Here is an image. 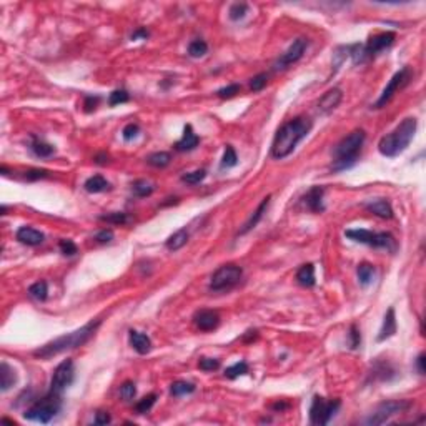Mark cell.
Listing matches in <instances>:
<instances>
[{
	"label": "cell",
	"mask_w": 426,
	"mask_h": 426,
	"mask_svg": "<svg viewBox=\"0 0 426 426\" xmlns=\"http://www.w3.org/2000/svg\"><path fill=\"white\" fill-rule=\"evenodd\" d=\"M311 130V120L296 117L290 122L283 123L280 130L276 132L272 145V157L276 160L287 158L290 153H293L296 145L307 137Z\"/></svg>",
	"instance_id": "6da1fadb"
},
{
	"label": "cell",
	"mask_w": 426,
	"mask_h": 426,
	"mask_svg": "<svg viewBox=\"0 0 426 426\" xmlns=\"http://www.w3.org/2000/svg\"><path fill=\"white\" fill-rule=\"evenodd\" d=\"M100 319H94V322H88L87 325H83L82 328L75 330L72 333H67V335H62L59 338L52 340V342L45 343L44 346H40L37 351H33L35 357L39 358H52L55 354L63 353L67 350H75L82 345H85L88 340L95 335L97 328L100 326Z\"/></svg>",
	"instance_id": "7a4b0ae2"
},
{
	"label": "cell",
	"mask_w": 426,
	"mask_h": 426,
	"mask_svg": "<svg viewBox=\"0 0 426 426\" xmlns=\"http://www.w3.org/2000/svg\"><path fill=\"white\" fill-rule=\"evenodd\" d=\"M416 127H418V122L415 117L404 118L392 133L381 137L380 144H378L380 153L383 157H388V158L398 157L400 153L406 150L408 145L411 144V140L415 138Z\"/></svg>",
	"instance_id": "3957f363"
},
{
	"label": "cell",
	"mask_w": 426,
	"mask_h": 426,
	"mask_svg": "<svg viewBox=\"0 0 426 426\" xmlns=\"http://www.w3.org/2000/svg\"><path fill=\"white\" fill-rule=\"evenodd\" d=\"M365 138H366L365 130L358 129V130H353L350 135H346L340 141L335 148V152H333V157H335L331 165L333 172H343V170L351 168L357 163L361 147L365 144Z\"/></svg>",
	"instance_id": "277c9868"
},
{
	"label": "cell",
	"mask_w": 426,
	"mask_h": 426,
	"mask_svg": "<svg viewBox=\"0 0 426 426\" xmlns=\"http://www.w3.org/2000/svg\"><path fill=\"white\" fill-rule=\"evenodd\" d=\"M345 235L348 238H351L353 241H358V243H363L373 248H383V250H388V252H396V240L388 232L375 233L365 228H358V230H346Z\"/></svg>",
	"instance_id": "5b68a950"
},
{
	"label": "cell",
	"mask_w": 426,
	"mask_h": 426,
	"mask_svg": "<svg viewBox=\"0 0 426 426\" xmlns=\"http://www.w3.org/2000/svg\"><path fill=\"white\" fill-rule=\"evenodd\" d=\"M60 406H62L60 395L50 393V395H47L45 398L39 400L33 406L28 408L24 413V418L25 420H30V421L48 423L60 411Z\"/></svg>",
	"instance_id": "8992f818"
},
{
	"label": "cell",
	"mask_w": 426,
	"mask_h": 426,
	"mask_svg": "<svg viewBox=\"0 0 426 426\" xmlns=\"http://www.w3.org/2000/svg\"><path fill=\"white\" fill-rule=\"evenodd\" d=\"M241 276H243V270L238 265H222L215 273L211 275L210 278V292H226V290H232L233 287H237Z\"/></svg>",
	"instance_id": "52a82bcc"
},
{
	"label": "cell",
	"mask_w": 426,
	"mask_h": 426,
	"mask_svg": "<svg viewBox=\"0 0 426 426\" xmlns=\"http://www.w3.org/2000/svg\"><path fill=\"white\" fill-rule=\"evenodd\" d=\"M340 406H342V401L340 400L326 401L325 398L316 395L313 396V401H311V406H310V421L318 426L328 424L331 418L340 410Z\"/></svg>",
	"instance_id": "ba28073f"
},
{
	"label": "cell",
	"mask_w": 426,
	"mask_h": 426,
	"mask_svg": "<svg viewBox=\"0 0 426 426\" xmlns=\"http://www.w3.org/2000/svg\"><path fill=\"white\" fill-rule=\"evenodd\" d=\"M411 403L404 400H392V401H383L380 403L376 410L370 415V418L366 420L368 424H383L386 423L392 416H396L403 413V411L410 410Z\"/></svg>",
	"instance_id": "9c48e42d"
},
{
	"label": "cell",
	"mask_w": 426,
	"mask_h": 426,
	"mask_svg": "<svg viewBox=\"0 0 426 426\" xmlns=\"http://www.w3.org/2000/svg\"><path fill=\"white\" fill-rule=\"evenodd\" d=\"M74 378H75L74 361L70 360V358L63 360L62 363L55 368V371H54L52 381H50V393L62 395L74 383Z\"/></svg>",
	"instance_id": "30bf717a"
},
{
	"label": "cell",
	"mask_w": 426,
	"mask_h": 426,
	"mask_svg": "<svg viewBox=\"0 0 426 426\" xmlns=\"http://www.w3.org/2000/svg\"><path fill=\"white\" fill-rule=\"evenodd\" d=\"M410 80H411V70L408 67H404V68L400 70V72H396L392 77V80L388 82V85L385 87V90H383V94L380 95V98L376 100L375 109H383V106L392 100L396 92H398L400 88H403L404 85H408Z\"/></svg>",
	"instance_id": "8fae6325"
},
{
	"label": "cell",
	"mask_w": 426,
	"mask_h": 426,
	"mask_svg": "<svg viewBox=\"0 0 426 426\" xmlns=\"http://www.w3.org/2000/svg\"><path fill=\"white\" fill-rule=\"evenodd\" d=\"M307 47H308V40L307 39H296L292 45L288 47V50L283 54L278 60L275 62V65L273 68L275 70H285L288 68L292 63L298 62L303 57L305 50H307Z\"/></svg>",
	"instance_id": "7c38bea8"
},
{
	"label": "cell",
	"mask_w": 426,
	"mask_h": 426,
	"mask_svg": "<svg viewBox=\"0 0 426 426\" xmlns=\"http://www.w3.org/2000/svg\"><path fill=\"white\" fill-rule=\"evenodd\" d=\"M395 39H396V35L393 32H381V33H376L373 37H370V40L365 44V52L368 55V59L376 54H380L381 50H385V48L392 47Z\"/></svg>",
	"instance_id": "4fadbf2b"
},
{
	"label": "cell",
	"mask_w": 426,
	"mask_h": 426,
	"mask_svg": "<svg viewBox=\"0 0 426 426\" xmlns=\"http://www.w3.org/2000/svg\"><path fill=\"white\" fill-rule=\"evenodd\" d=\"M193 323L198 330L202 331H211L220 325V315L213 310H200L193 316Z\"/></svg>",
	"instance_id": "5bb4252c"
},
{
	"label": "cell",
	"mask_w": 426,
	"mask_h": 426,
	"mask_svg": "<svg viewBox=\"0 0 426 426\" xmlns=\"http://www.w3.org/2000/svg\"><path fill=\"white\" fill-rule=\"evenodd\" d=\"M342 100H343V92L340 88H331V90L326 92L322 98H319L318 110L322 113H330V112H333L336 109Z\"/></svg>",
	"instance_id": "9a60e30c"
},
{
	"label": "cell",
	"mask_w": 426,
	"mask_h": 426,
	"mask_svg": "<svg viewBox=\"0 0 426 426\" xmlns=\"http://www.w3.org/2000/svg\"><path fill=\"white\" fill-rule=\"evenodd\" d=\"M17 240L20 243L24 245H28V246H37L40 243H44L45 240V235L39 230L32 228V226H20L17 230Z\"/></svg>",
	"instance_id": "2e32d148"
},
{
	"label": "cell",
	"mask_w": 426,
	"mask_h": 426,
	"mask_svg": "<svg viewBox=\"0 0 426 426\" xmlns=\"http://www.w3.org/2000/svg\"><path fill=\"white\" fill-rule=\"evenodd\" d=\"M200 144V138H198V135L193 132L191 129V125H185V129H183V137L175 144V150L176 152H191L195 150Z\"/></svg>",
	"instance_id": "e0dca14e"
},
{
	"label": "cell",
	"mask_w": 426,
	"mask_h": 426,
	"mask_svg": "<svg viewBox=\"0 0 426 426\" xmlns=\"http://www.w3.org/2000/svg\"><path fill=\"white\" fill-rule=\"evenodd\" d=\"M323 195H325V188H323V187H313V188H310L308 193L305 195V205H307L310 211H313V213H322V211H325Z\"/></svg>",
	"instance_id": "ac0fdd59"
},
{
	"label": "cell",
	"mask_w": 426,
	"mask_h": 426,
	"mask_svg": "<svg viewBox=\"0 0 426 426\" xmlns=\"http://www.w3.org/2000/svg\"><path fill=\"white\" fill-rule=\"evenodd\" d=\"M129 342L138 354H147L152 350V340L148 338L145 333H140L137 330L129 331Z\"/></svg>",
	"instance_id": "d6986e66"
},
{
	"label": "cell",
	"mask_w": 426,
	"mask_h": 426,
	"mask_svg": "<svg viewBox=\"0 0 426 426\" xmlns=\"http://www.w3.org/2000/svg\"><path fill=\"white\" fill-rule=\"evenodd\" d=\"M270 200H272V195H268V197H265L263 200H261V203L258 205V208L253 211V215L248 218V222L243 225V228H241L240 232H238V235H245V233H248L250 230H253L255 226L258 225V222L261 218H263V215L267 213V208H268V205H270Z\"/></svg>",
	"instance_id": "ffe728a7"
},
{
	"label": "cell",
	"mask_w": 426,
	"mask_h": 426,
	"mask_svg": "<svg viewBox=\"0 0 426 426\" xmlns=\"http://www.w3.org/2000/svg\"><path fill=\"white\" fill-rule=\"evenodd\" d=\"M365 208L380 218H386V220L393 218V208H392V205H389V202L385 200V198H378V200L365 203Z\"/></svg>",
	"instance_id": "44dd1931"
},
{
	"label": "cell",
	"mask_w": 426,
	"mask_h": 426,
	"mask_svg": "<svg viewBox=\"0 0 426 426\" xmlns=\"http://www.w3.org/2000/svg\"><path fill=\"white\" fill-rule=\"evenodd\" d=\"M395 333H396V315H395V308H389L386 311L385 318H383L380 335L376 336V340H378V342H385V340L392 338Z\"/></svg>",
	"instance_id": "7402d4cb"
},
{
	"label": "cell",
	"mask_w": 426,
	"mask_h": 426,
	"mask_svg": "<svg viewBox=\"0 0 426 426\" xmlns=\"http://www.w3.org/2000/svg\"><path fill=\"white\" fill-rule=\"evenodd\" d=\"M17 383V373L15 370L7 363V361H2L0 363V389L5 393Z\"/></svg>",
	"instance_id": "603a6c76"
},
{
	"label": "cell",
	"mask_w": 426,
	"mask_h": 426,
	"mask_svg": "<svg viewBox=\"0 0 426 426\" xmlns=\"http://www.w3.org/2000/svg\"><path fill=\"white\" fill-rule=\"evenodd\" d=\"M296 281L300 283L301 287H307V288L315 287V283H316L315 267L311 265V263L303 265V267L296 272Z\"/></svg>",
	"instance_id": "cb8c5ba5"
},
{
	"label": "cell",
	"mask_w": 426,
	"mask_h": 426,
	"mask_svg": "<svg viewBox=\"0 0 426 426\" xmlns=\"http://www.w3.org/2000/svg\"><path fill=\"white\" fill-rule=\"evenodd\" d=\"M188 238H190L188 230L187 228H180L179 232H175L173 235L165 241V246L168 248L170 252H176V250H180V248H183V246L187 245Z\"/></svg>",
	"instance_id": "d4e9b609"
},
{
	"label": "cell",
	"mask_w": 426,
	"mask_h": 426,
	"mask_svg": "<svg viewBox=\"0 0 426 426\" xmlns=\"http://www.w3.org/2000/svg\"><path fill=\"white\" fill-rule=\"evenodd\" d=\"M83 188L88 191V193H102V191L110 190V183L106 182L102 175H94L83 183Z\"/></svg>",
	"instance_id": "484cf974"
},
{
	"label": "cell",
	"mask_w": 426,
	"mask_h": 426,
	"mask_svg": "<svg viewBox=\"0 0 426 426\" xmlns=\"http://www.w3.org/2000/svg\"><path fill=\"white\" fill-rule=\"evenodd\" d=\"M30 148H32V152H33L35 155H37V157H40V158L52 157V155L55 153V147H54V145L47 144V141L40 140V138H37V137L32 138Z\"/></svg>",
	"instance_id": "4316f807"
},
{
	"label": "cell",
	"mask_w": 426,
	"mask_h": 426,
	"mask_svg": "<svg viewBox=\"0 0 426 426\" xmlns=\"http://www.w3.org/2000/svg\"><path fill=\"white\" fill-rule=\"evenodd\" d=\"M357 275H358V280L363 287L370 285L373 281V276H375V267L370 265V263H360L358 268H357Z\"/></svg>",
	"instance_id": "83f0119b"
},
{
	"label": "cell",
	"mask_w": 426,
	"mask_h": 426,
	"mask_svg": "<svg viewBox=\"0 0 426 426\" xmlns=\"http://www.w3.org/2000/svg\"><path fill=\"white\" fill-rule=\"evenodd\" d=\"M170 162H172V155L168 152H155L147 158L148 165H152L155 168H165L167 165H170Z\"/></svg>",
	"instance_id": "f1b7e54d"
},
{
	"label": "cell",
	"mask_w": 426,
	"mask_h": 426,
	"mask_svg": "<svg viewBox=\"0 0 426 426\" xmlns=\"http://www.w3.org/2000/svg\"><path fill=\"white\" fill-rule=\"evenodd\" d=\"M28 295H30L33 300L45 301L48 296L47 281H37V283H33V285H30V288H28Z\"/></svg>",
	"instance_id": "f546056e"
},
{
	"label": "cell",
	"mask_w": 426,
	"mask_h": 426,
	"mask_svg": "<svg viewBox=\"0 0 426 426\" xmlns=\"http://www.w3.org/2000/svg\"><path fill=\"white\" fill-rule=\"evenodd\" d=\"M153 190H155V187L152 185L150 182H147V180H137V182H133V185H132L133 195L135 197H140V198L150 197L153 193Z\"/></svg>",
	"instance_id": "4dcf8cb0"
},
{
	"label": "cell",
	"mask_w": 426,
	"mask_h": 426,
	"mask_svg": "<svg viewBox=\"0 0 426 426\" xmlns=\"http://www.w3.org/2000/svg\"><path fill=\"white\" fill-rule=\"evenodd\" d=\"M197 389V386L193 383H188V381H175L172 388H170V393L173 396H183V395H190L193 393Z\"/></svg>",
	"instance_id": "1f68e13d"
},
{
	"label": "cell",
	"mask_w": 426,
	"mask_h": 426,
	"mask_svg": "<svg viewBox=\"0 0 426 426\" xmlns=\"http://www.w3.org/2000/svg\"><path fill=\"white\" fill-rule=\"evenodd\" d=\"M155 401H157V395H155V393L147 395L145 398H141L140 401L135 403V411H137L138 415H145V413H148V411L152 410Z\"/></svg>",
	"instance_id": "d6a6232c"
},
{
	"label": "cell",
	"mask_w": 426,
	"mask_h": 426,
	"mask_svg": "<svg viewBox=\"0 0 426 426\" xmlns=\"http://www.w3.org/2000/svg\"><path fill=\"white\" fill-rule=\"evenodd\" d=\"M207 52H208V45H207V42L205 40L198 39V40L190 42V45H188V55L190 57L198 59V57H203Z\"/></svg>",
	"instance_id": "836d02e7"
},
{
	"label": "cell",
	"mask_w": 426,
	"mask_h": 426,
	"mask_svg": "<svg viewBox=\"0 0 426 426\" xmlns=\"http://www.w3.org/2000/svg\"><path fill=\"white\" fill-rule=\"evenodd\" d=\"M246 373H248V365L245 363V361H238V363L232 365L225 370V376L226 378H230V380H235V378H238V376L246 375Z\"/></svg>",
	"instance_id": "e575fe53"
},
{
	"label": "cell",
	"mask_w": 426,
	"mask_h": 426,
	"mask_svg": "<svg viewBox=\"0 0 426 426\" xmlns=\"http://www.w3.org/2000/svg\"><path fill=\"white\" fill-rule=\"evenodd\" d=\"M248 13V4L245 2H237V4H233L230 7V10H228V17L230 20H233V22H237V20L240 19H243L245 15Z\"/></svg>",
	"instance_id": "d590c367"
},
{
	"label": "cell",
	"mask_w": 426,
	"mask_h": 426,
	"mask_svg": "<svg viewBox=\"0 0 426 426\" xmlns=\"http://www.w3.org/2000/svg\"><path fill=\"white\" fill-rule=\"evenodd\" d=\"M237 163H238L237 152L233 150L232 145H226L225 153H223V158H222V163H220V167H222V168H232V167H235Z\"/></svg>",
	"instance_id": "8d00e7d4"
},
{
	"label": "cell",
	"mask_w": 426,
	"mask_h": 426,
	"mask_svg": "<svg viewBox=\"0 0 426 426\" xmlns=\"http://www.w3.org/2000/svg\"><path fill=\"white\" fill-rule=\"evenodd\" d=\"M205 176H207V170L200 168V170H195V172L182 175V182L188 183V185H198V183L205 180Z\"/></svg>",
	"instance_id": "74e56055"
},
{
	"label": "cell",
	"mask_w": 426,
	"mask_h": 426,
	"mask_svg": "<svg viewBox=\"0 0 426 426\" xmlns=\"http://www.w3.org/2000/svg\"><path fill=\"white\" fill-rule=\"evenodd\" d=\"M100 220L106 223H112V225H125L129 222V215L123 211H113L110 215H102Z\"/></svg>",
	"instance_id": "f35d334b"
},
{
	"label": "cell",
	"mask_w": 426,
	"mask_h": 426,
	"mask_svg": "<svg viewBox=\"0 0 426 426\" xmlns=\"http://www.w3.org/2000/svg\"><path fill=\"white\" fill-rule=\"evenodd\" d=\"M135 395H137V388H135L133 381H125L123 385L120 386V396H122V400L132 401L135 398Z\"/></svg>",
	"instance_id": "ab89813d"
},
{
	"label": "cell",
	"mask_w": 426,
	"mask_h": 426,
	"mask_svg": "<svg viewBox=\"0 0 426 426\" xmlns=\"http://www.w3.org/2000/svg\"><path fill=\"white\" fill-rule=\"evenodd\" d=\"M240 90H241L240 83H230V85H226V87H222L220 90H217V95L220 98H232L237 94H240Z\"/></svg>",
	"instance_id": "60d3db41"
},
{
	"label": "cell",
	"mask_w": 426,
	"mask_h": 426,
	"mask_svg": "<svg viewBox=\"0 0 426 426\" xmlns=\"http://www.w3.org/2000/svg\"><path fill=\"white\" fill-rule=\"evenodd\" d=\"M130 100V95L127 90H113L110 97H109V103L113 106V105H118V103H127Z\"/></svg>",
	"instance_id": "b9f144b4"
},
{
	"label": "cell",
	"mask_w": 426,
	"mask_h": 426,
	"mask_svg": "<svg viewBox=\"0 0 426 426\" xmlns=\"http://www.w3.org/2000/svg\"><path fill=\"white\" fill-rule=\"evenodd\" d=\"M267 80H268V75L267 74H258L255 75L253 79L250 80V90L252 92H260L265 88L267 85Z\"/></svg>",
	"instance_id": "7bdbcfd3"
},
{
	"label": "cell",
	"mask_w": 426,
	"mask_h": 426,
	"mask_svg": "<svg viewBox=\"0 0 426 426\" xmlns=\"http://www.w3.org/2000/svg\"><path fill=\"white\" fill-rule=\"evenodd\" d=\"M59 248H60V252L65 255V257H74V255L79 252V248H77V245L74 243L72 240H60Z\"/></svg>",
	"instance_id": "ee69618b"
},
{
	"label": "cell",
	"mask_w": 426,
	"mask_h": 426,
	"mask_svg": "<svg viewBox=\"0 0 426 426\" xmlns=\"http://www.w3.org/2000/svg\"><path fill=\"white\" fill-rule=\"evenodd\" d=\"M50 175L48 170H44V168H32L25 172V179L28 182H35V180H42V179H47V176Z\"/></svg>",
	"instance_id": "f6af8a7d"
},
{
	"label": "cell",
	"mask_w": 426,
	"mask_h": 426,
	"mask_svg": "<svg viewBox=\"0 0 426 426\" xmlns=\"http://www.w3.org/2000/svg\"><path fill=\"white\" fill-rule=\"evenodd\" d=\"M218 366H220V361L217 358H200V361H198V368L203 371H213V370H218Z\"/></svg>",
	"instance_id": "bcb514c9"
},
{
	"label": "cell",
	"mask_w": 426,
	"mask_h": 426,
	"mask_svg": "<svg viewBox=\"0 0 426 426\" xmlns=\"http://www.w3.org/2000/svg\"><path fill=\"white\" fill-rule=\"evenodd\" d=\"M138 132H140V127L137 123H129V125H125V129L122 130V137H123V140L130 141L137 137Z\"/></svg>",
	"instance_id": "7dc6e473"
},
{
	"label": "cell",
	"mask_w": 426,
	"mask_h": 426,
	"mask_svg": "<svg viewBox=\"0 0 426 426\" xmlns=\"http://www.w3.org/2000/svg\"><path fill=\"white\" fill-rule=\"evenodd\" d=\"M361 345V335H360V330L357 328V325H351L350 326V348L351 350H357Z\"/></svg>",
	"instance_id": "c3c4849f"
},
{
	"label": "cell",
	"mask_w": 426,
	"mask_h": 426,
	"mask_svg": "<svg viewBox=\"0 0 426 426\" xmlns=\"http://www.w3.org/2000/svg\"><path fill=\"white\" fill-rule=\"evenodd\" d=\"M94 240L98 241V243H109V241L113 240V230H110V228H103V230H100L98 233H95Z\"/></svg>",
	"instance_id": "681fc988"
},
{
	"label": "cell",
	"mask_w": 426,
	"mask_h": 426,
	"mask_svg": "<svg viewBox=\"0 0 426 426\" xmlns=\"http://www.w3.org/2000/svg\"><path fill=\"white\" fill-rule=\"evenodd\" d=\"M98 102H100V97H94V95H88V97H85V102H83V110L90 113V112H94L97 109V105Z\"/></svg>",
	"instance_id": "f907efd6"
},
{
	"label": "cell",
	"mask_w": 426,
	"mask_h": 426,
	"mask_svg": "<svg viewBox=\"0 0 426 426\" xmlns=\"http://www.w3.org/2000/svg\"><path fill=\"white\" fill-rule=\"evenodd\" d=\"M110 421H112V416L109 415V411H98L94 420L95 424H109Z\"/></svg>",
	"instance_id": "816d5d0a"
},
{
	"label": "cell",
	"mask_w": 426,
	"mask_h": 426,
	"mask_svg": "<svg viewBox=\"0 0 426 426\" xmlns=\"http://www.w3.org/2000/svg\"><path fill=\"white\" fill-rule=\"evenodd\" d=\"M140 37H141V39H147V37H148V30H147V28H138L137 32L132 33V40H137V39H140Z\"/></svg>",
	"instance_id": "f5cc1de1"
},
{
	"label": "cell",
	"mask_w": 426,
	"mask_h": 426,
	"mask_svg": "<svg viewBox=\"0 0 426 426\" xmlns=\"http://www.w3.org/2000/svg\"><path fill=\"white\" fill-rule=\"evenodd\" d=\"M416 365H418V371H420V375H424V354L423 353L418 357Z\"/></svg>",
	"instance_id": "db71d44e"
},
{
	"label": "cell",
	"mask_w": 426,
	"mask_h": 426,
	"mask_svg": "<svg viewBox=\"0 0 426 426\" xmlns=\"http://www.w3.org/2000/svg\"><path fill=\"white\" fill-rule=\"evenodd\" d=\"M288 406H290L288 403H281V401H278V403L272 404V410H275V411H283V410H287Z\"/></svg>",
	"instance_id": "11a10c76"
},
{
	"label": "cell",
	"mask_w": 426,
	"mask_h": 426,
	"mask_svg": "<svg viewBox=\"0 0 426 426\" xmlns=\"http://www.w3.org/2000/svg\"><path fill=\"white\" fill-rule=\"evenodd\" d=\"M95 162H97V163H100V165H103V163L109 162V155H105V153H102V155H97V157H95Z\"/></svg>",
	"instance_id": "9f6ffc18"
}]
</instances>
